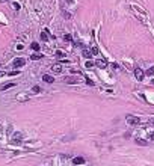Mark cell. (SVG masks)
I'll list each match as a JSON object with an SVG mask.
<instances>
[{
  "label": "cell",
  "mask_w": 154,
  "mask_h": 166,
  "mask_svg": "<svg viewBox=\"0 0 154 166\" xmlns=\"http://www.w3.org/2000/svg\"><path fill=\"white\" fill-rule=\"evenodd\" d=\"M85 65H86V68H92V66H94V65H95V64H94V62H92V60H88V62H86V64H85Z\"/></svg>",
  "instance_id": "e0dca14e"
},
{
  "label": "cell",
  "mask_w": 154,
  "mask_h": 166,
  "mask_svg": "<svg viewBox=\"0 0 154 166\" xmlns=\"http://www.w3.org/2000/svg\"><path fill=\"white\" fill-rule=\"evenodd\" d=\"M63 38H65V41H71V36H70V35H65Z\"/></svg>",
  "instance_id": "cb8c5ba5"
},
{
  "label": "cell",
  "mask_w": 154,
  "mask_h": 166,
  "mask_svg": "<svg viewBox=\"0 0 154 166\" xmlns=\"http://www.w3.org/2000/svg\"><path fill=\"white\" fill-rule=\"evenodd\" d=\"M82 53H83V56H85L86 59H89V57H91V55H92V53H91L89 50H86V48H83V51H82Z\"/></svg>",
  "instance_id": "4fadbf2b"
},
{
  "label": "cell",
  "mask_w": 154,
  "mask_h": 166,
  "mask_svg": "<svg viewBox=\"0 0 154 166\" xmlns=\"http://www.w3.org/2000/svg\"><path fill=\"white\" fill-rule=\"evenodd\" d=\"M51 69H53L54 73H60V71H62V65H59V64H54V65L51 66Z\"/></svg>",
  "instance_id": "30bf717a"
},
{
  "label": "cell",
  "mask_w": 154,
  "mask_h": 166,
  "mask_svg": "<svg viewBox=\"0 0 154 166\" xmlns=\"http://www.w3.org/2000/svg\"><path fill=\"white\" fill-rule=\"evenodd\" d=\"M127 122H129L130 125H136V124H139V118L138 116H133V115H127Z\"/></svg>",
  "instance_id": "7a4b0ae2"
},
{
  "label": "cell",
  "mask_w": 154,
  "mask_h": 166,
  "mask_svg": "<svg viewBox=\"0 0 154 166\" xmlns=\"http://www.w3.org/2000/svg\"><path fill=\"white\" fill-rule=\"evenodd\" d=\"M136 142L139 145H147V141H142V139H136Z\"/></svg>",
  "instance_id": "d6986e66"
},
{
  "label": "cell",
  "mask_w": 154,
  "mask_h": 166,
  "mask_svg": "<svg viewBox=\"0 0 154 166\" xmlns=\"http://www.w3.org/2000/svg\"><path fill=\"white\" fill-rule=\"evenodd\" d=\"M133 73H134V77L138 78V80H143V76H145V74H143V71H142L141 68H134Z\"/></svg>",
  "instance_id": "277c9868"
},
{
  "label": "cell",
  "mask_w": 154,
  "mask_h": 166,
  "mask_svg": "<svg viewBox=\"0 0 154 166\" xmlns=\"http://www.w3.org/2000/svg\"><path fill=\"white\" fill-rule=\"evenodd\" d=\"M148 139L150 141H154V132H148Z\"/></svg>",
  "instance_id": "ffe728a7"
},
{
  "label": "cell",
  "mask_w": 154,
  "mask_h": 166,
  "mask_svg": "<svg viewBox=\"0 0 154 166\" xmlns=\"http://www.w3.org/2000/svg\"><path fill=\"white\" fill-rule=\"evenodd\" d=\"M151 83H153V85H154V80H153V82H151Z\"/></svg>",
  "instance_id": "83f0119b"
},
{
  "label": "cell",
  "mask_w": 154,
  "mask_h": 166,
  "mask_svg": "<svg viewBox=\"0 0 154 166\" xmlns=\"http://www.w3.org/2000/svg\"><path fill=\"white\" fill-rule=\"evenodd\" d=\"M130 9L136 14V17H138V18L141 20V21H143V23H147V14H145L142 9H141V8L139 6H136V5H131L130 6Z\"/></svg>",
  "instance_id": "6da1fadb"
},
{
  "label": "cell",
  "mask_w": 154,
  "mask_h": 166,
  "mask_svg": "<svg viewBox=\"0 0 154 166\" xmlns=\"http://www.w3.org/2000/svg\"><path fill=\"white\" fill-rule=\"evenodd\" d=\"M85 80H86V83H88L89 86H94V85H95V83H94L92 80H91V78H89V77H85Z\"/></svg>",
  "instance_id": "ac0fdd59"
},
{
  "label": "cell",
  "mask_w": 154,
  "mask_h": 166,
  "mask_svg": "<svg viewBox=\"0 0 154 166\" xmlns=\"http://www.w3.org/2000/svg\"><path fill=\"white\" fill-rule=\"evenodd\" d=\"M24 64H26V59H23V57H17L15 60H14V66L15 68H20V66H24Z\"/></svg>",
  "instance_id": "3957f363"
},
{
  "label": "cell",
  "mask_w": 154,
  "mask_h": 166,
  "mask_svg": "<svg viewBox=\"0 0 154 166\" xmlns=\"http://www.w3.org/2000/svg\"><path fill=\"white\" fill-rule=\"evenodd\" d=\"M56 56H58V57H63L65 55H63V51H56Z\"/></svg>",
  "instance_id": "7402d4cb"
},
{
  "label": "cell",
  "mask_w": 154,
  "mask_h": 166,
  "mask_svg": "<svg viewBox=\"0 0 154 166\" xmlns=\"http://www.w3.org/2000/svg\"><path fill=\"white\" fill-rule=\"evenodd\" d=\"M15 83H8V85H5V86H2V91H6V89H9V88H12Z\"/></svg>",
  "instance_id": "5bb4252c"
},
{
  "label": "cell",
  "mask_w": 154,
  "mask_h": 166,
  "mask_svg": "<svg viewBox=\"0 0 154 166\" xmlns=\"http://www.w3.org/2000/svg\"><path fill=\"white\" fill-rule=\"evenodd\" d=\"M30 48L32 50H35V51H39V44H38V42H32V44H30Z\"/></svg>",
  "instance_id": "7c38bea8"
},
{
  "label": "cell",
  "mask_w": 154,
  "mask_h": 166,
  "mask_svg": "<svg viewBox=\"0 0 154 166\" xmlns=\"http://www.w3.org/2000/svg\"><path fill=\"white\" fill-rule=\"evenodd\" d=\"M150 124H151V125H154V118H151V119H150Z\"/></svg>",
  "instance_id": "484cf974"
},
{
  "label": "cell",
  "mask_w": 154,
  "mask_h": 166,
  "mask_svg": "<svg viewBox=\"0 0 154 166\" xmlns=\"http://www.w3.org/2000/svg\"><path fill=\"white\" fill-rule=\"evenodd\" d=\"M91 53H92V55H98V48L97 47H92V48H91Z\"/></svg>",
  "instance_id": "44dd1931"
},
{
  "label": "cell",
  "mask_w": 154,
  "mask_h": 166,
  "mask_svg": "<svg viewBox=\"0 0 154 166\" xmlns=\"http://www.w3.org/2000/svg\"><path fill=\"white\" fill-rule=\"evenodd\" d=\"M42 80H44L45 83H53L54 78H53L51 76H48V74H44V76H42Z\"/></svg>",
  "instance_id": "52a82bcc"
},
{
  "label": "cell",
  "mask_w": 154,
  "mask_h": 166,
  "mask_svg": "<svg viewBox=\"0 0 154 166\" xmlns=\"http://www.w3.org/2000/svg\"><path fill=\"white\" fill-rule=\"evenodd\" d=\"M63 82H65V83H76L77 80H76L74 77H71V76H68V77H63Z\"/></svg>",
  "instance_id": "9c48e42d"
},
{
  "label": "cell",
  "mask_w": 154,
  "mask_h": 166,
  "mask_svg": "<svg viewBox=\"0 0 154 166\" xmlns=\"http://www.w3.org/2000/svg\"><path fill=\"white\" fill-rule=\"evenodd\" d=\"M32 91H33V92H39L41 89H39V86H33V89H32Z\"/></svg>",
  "instance_id": "603a6c76"
},
{
  "label": "cell",
  "mask_w": 154,
  "mask_h": 166,
  "mask_svg": "<svg viewBox=\"0 0 154 166\" xmlns=\"http://www.w3.org/2000/svg\"><path fill=\"white\" fill-rule=\"evenodd\" d=\"M95 65H97L98 68H106V66H107L106 60H103V59H97V60H95Z\"/></svg>",
  "instance_id": "8992f818"
},
{
  "label": "cell",
  "mask_w": 154,
  "mask_h": 166,
  "mask_svg": "<svg viewBox=\"0 0 154 166\" xmlns=\"http://www.w3.org/2000/svg\"><path fill=\"white\" fill-rule=\"evenodd\" d=\"M3 74H5V73H0V77H2V76H3Z\"/></svg>",
  "instance_id": "4316f807"
},
{
  "label": "cell",
  "mask_w": 154,
  "mask_h": 166,
  "mask_svg": "<svg viewBox=\"0 0 154 166\" xmlns=\"http://www.w3.org/2000/svg\"><path fill=\"white\" fill-rule=\"evenodd\" d=\"M30 59H32V60H39V59H42V56H41V55H32Z\"/></svg>",
  "instance_id": "9a60e30c"
},
{
  "label": "cell",
  "mask_w": 154,
  "mask_h": 166,
  "mask_svg": "<svg viewBox=\"0 0 154 166\" xmlns=\"http://www.w3.org/2000/svg\"><path fill=\"white\" fill-rule=\"evenodd\" d=\"M147 76H154V66H151V68L147 69Z\"/></svg>",
  "instance_id": "2e32d148"
},
{
  "label": "cell",
  "mask_w": 154,
  "mask_h": 166,
  "mask_svg": "<svg viewBox=\"0 0 154 166\" xmlns=\"http://www.w3.org/2000/svg\"><path fill=\"white\" fill-rule=\"evenodd\" d=\"M18 73H20V71H11L9 74H11V76H15V74H18Z\"/></svg>",
  "instance_id": "d4e9b609"
},
{
  "label": "cell",
  "mask_w": 154,
  "mask_h": 166,
  "mask_svg": "<svg viewBox=\"0 0 154 166\" xmlns=\"http://www.w3.org/2000/svg\"><path fill=\"white\" fill-rule=\"evenodd\" d=\"M72 163H74V165H83L85 159H83V157H74V159H72Z\"/></svg>",
  "instance_id": "ba28073f"
},
{
  "label": "cell",
  "mask_w": 154,
  "mask_h": 166,
  "mask_svg": "<svg viewBox=\"0 0 154 166\" xmlns=\"http://www.w3.org/2000/svg\"><path fill=\"white\" fill-rule=\"evenodd\" d=\"M21 139H23V134H21V133H15V134L12 136V144H20Z\"/></svg>",
  "instance_id": "5b68a950"
},
{
  "label": "cell",
  "mask_w": 154,
  "mask_h": 166,
  "mask_svg": "<svg viewBox=\"0 0 154 166\" xmlns=\"http://www.w3.org/2000/svg\"><path fill=\"white\" fill-rule=\"evenodd\" d=\"M48 35H50L48 30H44V32L41 33V39H42V41H47V39H48Z\"/></svg>",
  "instance_id": "8fae6325"
}]
</instances>
